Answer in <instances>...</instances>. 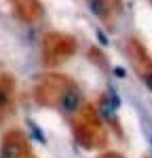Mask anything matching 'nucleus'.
<instances>
[{
    "label": "nucleus",
    "mask_w": 152,
    "mask_h": 158,
    "mask_svg": "<svg viewBox=\"0 0 152 158\" xmlns=\"http://www.w3.org/2000/svg\"><path fill=\"white\" fill-rule=\"evenodd\" d=\"M146 85L150 86V91H152V74H146Z\"/></svg>",
    "instance_id": "obj_2"
},
{
    "label": "nucleus",
    "mask_w": 152,
    "mask_h": 158,
    "mask_svg": "<svg viewBox=\"0 0 152 158\" xmlns=\"http://www.w3.org/2000/svg\"><path fill=\"white\" fill-rule=\"evenodd\" d=\"M80 108V95L78 91H65V95L61 97V110L65 114H74Z\"/></svg>",
    "instance_id": "obj_1"
}]
</instances>
